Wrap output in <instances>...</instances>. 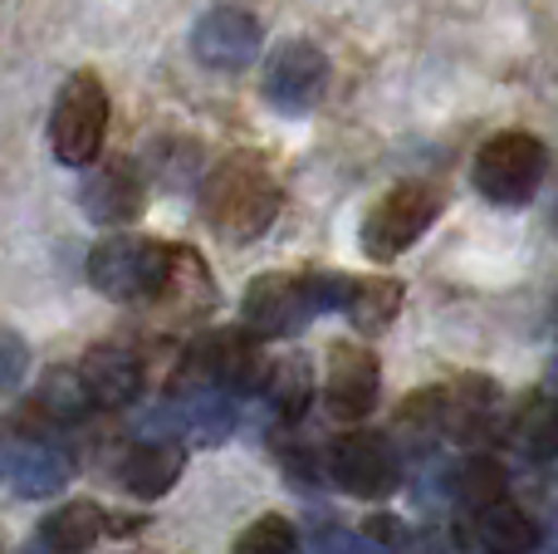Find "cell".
Instances as JSON below:
<instances>
[{
    "mask_svg": "<svg viewBox=\"0 0 558 554\" xmlns=\"http://www.w3.org/2000/svg\"><path fill=\"white\" fill-rule=\"evenodd\" d=\"M284 192H279V177L270 172V162L255 153H231L226 162H216L202 182V216L216 236L245 245L260 241L275 226Z\"/></svg>",
    "mask_w": 558,
    "mask_h": 554,
    "instance_id": "6da1fadb",
    "label": "cell"
},
{
    "mask_svg": "<svg viewBox=\"0 0 558 554\" xmlns=\"http://www.w3.org/2000/svg\"><path fill=\"white\" fill-rule=\"evenodd\" d=\"M172 245L147 241V236H113L88 255V280L113 304H153L167 285Z\"/></svg>",
    "mask_w": 558,
    "mask_h": 554,
    "instance_id": "7a4b0ae2",
    "label": "cell"
},
{
    "mask_svg": "<svg viewBox=\"0 0 558 554\" xmlns=\"http://www.w3.org/2000/svg\"><path fill=\"white\" fill-rule=\"evenodd\" d=\"M108 133V88L94 69H78L64 79L49 113V147L64 167H94Z\"/></svg>",
    "mask_w": 558,
    "mask_h": 554,
    "instance_id": "3957f363",
    "label": "cell"
},
{
    "mask_svg": "<svg viewBox=\"0 0 558 554\" xmlns=\"http://www.w3.org/2000/svg\"><path fill=\"white\" fill-rule=\"evenodd\" d=\"M549 172V147L524 128H505L475 153V192L495 206H524Z\"/></svg>",
    "mask_w": 558,
    "mask_h": 554,
    "instance_id": "277c9868",
    "label": "cell"
},
{
    "mask_svg": "<svg viewBox=\"0 0 558 554\" xmlns=\"http://www.w3.org/2000/svg\"><path fill=\"white\" fill-rule=\"evenodd\" d=\"M441 216V186L432 182H397L392 192H383L373 202L363 221V251L373 261H397L402 251H412Z\"/></svg>",
    "mask_w": 558,
    "mask_h": 554,
    "instance_id": "5b68a950",
    "label": "cell"
},
{
    "mask_svg": "<svg viewBox=\"0 0 558 554\" xmlns=\"http://www.w3.org/2000/svg\"><path fill=\"white\" fill-rule=\"evenodd\" d=\"M265 104L279 108V113H308V108L324 98L328 88V55L308 39H289L270 55L265 64Z\"/></svg>",
    "mask_w": 558,
    "mask_h": 554,
    "instance_id": "8992f818",
    "label": "cell"
},
{
    "mask_svg": "<svg viewBox=\"0 0 558 554\" xmlns=\"http://www.w3.org/2000/svg\"><path fill=\"white\" fill-rule=\"evenodd\" d=\"M328 471H333V481L348 496H363V501L392 496L397 481H402V461H397L392 442L377 437V432H348V437H338Z\"/></svg>",
    "mask_w": 558,
    "mask_h": 554,
    "instance_id": "52a82bcc",
    "label": "cell"
},
{
    "mask_svg": "<svg viewBox=\"0 0 558 554\" xmlns=\"http://www.w3.org/2000/svg\"><path fill=\"white\" fill-rule=\"evenodd\" d=\"M186 369L216 393H251L265 378V359L255 334L245 329H216L186 353Z\"/></svg>",
    "mask_w": 558,
    "mask_h": 554,
    "instance_id": "ba28073f",
    "label": "cell"
},
{
    "mask_svg": "<svg viewBox=\"0 0 558 554\" xmlns=\"http://www.w3.org/2000/svg\"><path fill=\"white\" fill-rule=\"evenodd\" d=\"M241 320H245V334H255V339L299 334L308 320H314L304 275H260L241 300Z\"/></svg>",
    "mask_w": 558,
    "mask_h": 554,
    "instance_id": "9c48e42d",
    "label": "cell"
},
{
    "mask_svg": "<svg viewBox=\"0 0 558 554\" xmlns=\"http://www.w3.org/2000/svg\"><path fill=\"white\" fill-rule=\"evenodd\" d=\"M192 49L211 69H245L260 55V25L241 5H211L192 29Z\"/></svg>",
    "mask_w": 558,
    "mask_h": 554,
    "instance_id": "30bf717a",
    "label": "cell"
},
{
    "mask_svg": "<svg viewBox=\"0 0 558 554\" xmlns=\"http://www.w3.org/2000/svg\"><path fill=\"white\" fill-rule=\"evenodd\" d=\"M377 383H383V363L367 344H338L328 359V412L338 422H363L377 402Z\"/></svg>",
    "mask_w": 558,
    "mask_h": 554,
    "instance_id": "8fae6325",
    "label": "cell"
},
{
    "mask_svg": "<svg viewBox=\"0 0 558 554\" xmlns=\"http://www.w3.org/2000/svg\"><path fill=\"white\" fill-rule=\"evenodd\" d=\"M78 383L88 393V408H128L143 393V359L123 344H98L78 363Z\"/></svg>",
    "mask_w": 558,
    "mask_h": 554,
    "instance_id": "7c38bea8",
    "label": "cell"
},
{
    "mask_svg": "<svg viewBox=\"0 0 558 554\" xmlns=\"http://www.w3.org/2000/svg\"><path fill=\"white\" fill-rule=\"evenodd\" d=\"M143 177H137L133 162H123V157H113V162H104L98 172L84 177V186H78V206H84L88 216H94L98 226H128L143 216Z\"/></svg>",
    "mask_w": 558,
    "mask_h": 554,
    "instance_id": "4fadbf2b",
    "label": "cell"
},
{
    "mask_svg": "<svg viewBox=\"0 0 558 554\" xmlns=\"http://www.w3.org/2000/svg\"><path fill=\"white\" fill-rule=\"evenodd\" d=\"M182 447L177 442H143V447H133L123 457V471H118V481H123V491L133 501H157L167 496V491L177 486V477H182Z\"/></svg>",
    "mask_w": 558,
    "mask_h": 554,
    "instance_id": "5bb4252c",
    "label": "cell"
},
{
    "mask_svg": "<svg viewBox=\"0 0 558 554\" xmlns=\"http://www.w3.org/2000/svg\"><path fill=\"white\" fill-rule=\"evenodd\" d=\"M475 540H481L485 554H534L539 545V526L524 506L514 501H490L475 520Z\"/></svg>",
    "mask_w": 558,
    "mask_h": 554,
    "instance_id": "9a60e30c",
    "label": "cell"
},
{
    "mask_svg": "<svg viewBox=\"0 0 558 554\" xmlns=\"http://www.w3.org/2000/svg\"><path fill=\"white\" fill-rule=\"evenodd\" d=\"M343 314L353 320L357 334H383L387 324L402 314V285L387 280V275H373V280H353V285H348Z\"/></svg>",
    "mask_w": 558,
    "mask_h": 554,
    "instance_id": "2e32d148",
    "label": "cell"
},
{
    "mask_svg": "<svg viewBox=\"0 0 558 554\" xmlns=\"http://www.w3.org/2000/svg\"><path fill=\"white\" fill-rule=\"evenodd\" d=\"M211 300H216V290H211V275H206L202 255L186 251V245H172L167 285H162V294H157L153 304H172V310H182V314H202Z\"/></svg>",
    "mask_w": 558,
    "mask_h": 554,
    "instance_id": "e0dca14e",
    "label": "cell"
},
{
    "mask_svg": "<svg viewBox=\"0 0 558 554\" xmlns=\"http://www.w3.org/2000/svg\"><path fill=\"white\" fill-rule=\"evenodd\" d=\"M392 432H397V442H402L412 457H426V451L446 437V427H441V388H422L416 398H407L402 408H397Z\"/></svg>",
    "mask_w": 558,
    "mask_h": 554,
    "instance_id": "ac0fdd59",
    "label": "cell"
},
{
    "mask_svg": "<svg viewBox=\"0 0 558 554\" xmlns=\"http://www.w3.org/2000/svg\"><path fill=\"white\" fill-rule=\"evenodd\" d=\"M265 398H270V408L279 412L284 422H299L308 408V398H314V373H308V359L304 353H294V359H279L265 369L260 378Z\"/></svg>",
    "mask_w": 558,
    "mask_h": 554,
    "instance_id": "d6986e66",
    "label": "cell"
},
{
    "mask_svg": "<svg viewBox=\"0 0 558 554\" xmlns=\"http://www.w3.org/2000/svg\"><path fill=\"white\" fill-rule=\"evenodd\" d=\"M104 530H108V516L94 501H69V506H59L54 516L39 526V535L54 550H88L104 540Z\"/></svg>",
    "mask_w": 558,
    "mask_h": 554,
    "instance_id": "ffe728a7",
    "label": "cell"
},
{
    "mask_svg": "<svg viewBox=\"0 0 558 554\" xmlns=\"http://www.w3.org/2000/svg\"><path fill=\"white\" fill-rule=\"evenodd\" d=\"M10 481H15L20 496L29 501H49L69 486V457L49 447H29V451H15V467H10Z\"/></svg>",
    "mask_w": 558,
    "mask_h": 554,
    "instance_id": "44dd1931",
    "label": "cell"
},
{
    "mask_svg": "<svg viewBox=\"0 0 558 554\" xmlns=\"http://www.w3.org/2000/svg\"><path fill=\"white\" fill-rule=\"evenodd\" d=\"M35 412L49 422H78L88 412V393L78 383V373L69 369H49L35 388Z\"/></svg>",
    "mask_w": 558,
    "mask_h": 554,
    "instance_id": "7402d4cb",
    "label": "cell"
},
{
    "mask_svg": "<svg viewBox=\"0 0 558 554\" xmlns=\"http://www.w3.org/2000/svg\"><path fill=\"white\" fill-rule=\"evenodd\" d=\"M505 486H510L505 461L485 457V451L471 461H461V471H456V496H461V506H471V510H485L490 501H505Z\"/></svg>",
    "mask_w": 558,
    "mask_h": 554,
    "instance_id": "603a6c76",
    "label": "cell"
},
{
    "mask_svg": "<svg viewBox=\"0 0 558 554\" xmlns=\"http://www.w3.org/2000/svg\"><path fill=\"white\" fill-rule=\"evenodd\" d=\"M186 432H192V442H202V447H216V442H226L235 432V408L226 393H202L196 402H186Z\"/></svg>",
    "mask_w": 558,
    "mask_h": 554,
    "instance_id": "cb8c5ba5",
    "label": "cell"
},
{
    "mask_svg": "<svg viewBox=\"0 0 558 554\" xmlns=\"http://www.w3.org/2000/svg\"><path fill=\"white\" fill-rule=\"evenodd\" d=\"M235 554H299V530L284 516H260L255 526L241 530Z\"/></svg>",
    "mask_w": 558,
    "mask_h": 554,
    "instance_id": "d4e9b609",
    "label": "cell"
},
{
    "mask_svg": "<svg viewBox=\"0 0 558 554\" xmlns=\"http://www.w3.org/2000/svg\"><path fill=\"white\" fill-rule=\"evenodd\" d=\"M520 442L530 447V457H539V461L554 457V408H549V398H539L530 412H524Z\"/></svg>",
    "mask_w": 558,
    "mask_h": 554,
    "instance_id": "484cf974",
    "label": "cell"
},
{
    "mask_svg": "<svg viewBox=\"0 0 558 554\" xmlns=\"http://www.w3.org/2000/svg\"><path fill=\"white\" fill-rule=\"evenodd\" d=\"M25 369H29L25 344H20L15 334H0V393L15 388V383L25 378Z\"/></svg>",
    "mask_w": 558,
    "mask_h": 554,
    "instance_id": "4316f807",
    "label": "cell"
},
{
    "mask_svg": "<svg viewBox=\"0 0 558 554\" xmlns=\"http://www.w3.org/2000/svg\"><path fill=\"white\" fill-rule=\"evenodd\" d=\"M363 530L373 540H383V545H402V540H407V526H402V520H392V516H373Z\"/></svg>",
    "mask_w": 558,
    "mask_h": 554,
    "instance_id": "83f0119b",
    "label": "cell"
},
{
    "mask_svg": "<svg viewBox=\"0 0 558 554\" xmlns=\"http://www.w3.org/2000/svg\"><path fill=\"white\" fill-rule=\"evenodd\" d=\"M0 554H5V545H0Z\"/></svg>",
    "mask_w": 558,
    "mask_h": 554,
    "instance_id": "f1b7e54d",
    "label": "cell"
}]
</instances>
